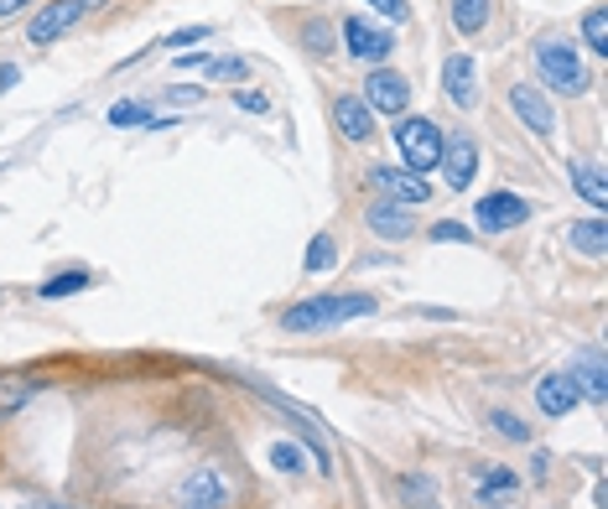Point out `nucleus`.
<instances>
[{
    "label": "nucleus",
    "instance_id": "f3484780",
    "mask_svg": "<svg viewBox=\"0 0 608 509\" xmlns=\"http://www.w3.org/2000/svg\"><path fill=\"white\" fill-rule=\"evenodd\" d=\"M572 380L588 400H604V348H583L577 354V369H572Z\"/></svg>",
    "mask_w": 608,
    "mask_h": 509
},
{
    "label": "nucleus",
    "instance_id": "393cba45",
    "mask_svg": "<svg viewBox=\"0 0 608 509\" xmlns=\"http://www.w3.org/2000/svg\"><path fill=\"white\" fill-rule=\"evenodd\" d=\"M89 281H94L89 271H63V275H53V281H47V286L37 291V296L57 302V296H74V291H84V286H89Z\"/></svg>",
    "mask_w": 608,
    "mask_h": 509
},
{
    "label": "nucleus",
    "instance_id": "0eeeda50",
    "mask_svg": "<svg viewBox=\"0 0 608 509\" xmlns=\"http://www.w3.org/2000/svg\"><path fill=\"white\" fill-rule=\"evenodd\" d=\"M443 177L453 193H463V187H474V172H479V141L474 136H447L443 141Z\"/></svg>",
    "mask_w": 608,
    "mask_h": 509
},
{
    "label": "nucleus",
    "instance_id": "f257e3e1",
    "mask_svg": "<svg viewBox=\"0 0 608 509\" xmlns=\"http://www.w3.org/2000/svg\"><path fill=\"white\" fill-rule=\"evenodd\" d=\"M374 312V296H359V291H338V296H307L296 307L281 312V327L286 333H317V327H344L354 317H369Z\"/></svg>",
    "mask_w": 608,
    "mask_h": 509
},
{
    "label": "nucleus",
    "instance_id": "5701e85b",
    "mask_svg": "<svg viewBox=\"0 0 608 509\" xmlns=\"http://www.w3.org/2000/svg\"><path fill=\"white\" fill-rule=\"evenodd\" d=\"M338 266V245H333L328 235H317L313 245H307V260H302V271L307 275H323V271H333Z\"/></svg>",
    "mask_w": 608,
    "mask_h": 509
},
{
    "label": "nucleus",
    "instance_id": "2eb2a0df",
    "mask_svg": "<svg viewBox=\"0 0 608 509\" xmlns=\"http://www.w3.org/2000/svg\"><path fill=\"white\" fill-rule=\"evenodd\" d=\"M583 400L577 380L572 375H546V380L535 385V405H541V416H572V405Z\"/></svg>",
    "mask_w": 608,
    "mask_h": 509
},
{
    "label": "nucleus",
    "instance_id": "c9c22d12",
    "mask_svg": "<svg viewBox=\"0 0 608 509\" xmlns=\"http://www.w3.org/2000/svg\"><path fill=\"white\" fill-rule=\"evenodd\" d=\"M21 6H32V0H0V17H17Z\"/></svg>",
    "mask_w": 608,
    "mask_h": 509
},
{
    "label": "nucleus",
    "instance_id": "423d86ee",
    "mask_svg": "<svg viewBox=\"0 0 608 509\" xmlns=\"http://www.w3.org/2000/svg\"><path fill=\"white\" fill-rule=\"evenodd\" d=\"M374 115H405V105H411V84H405L401 73L390 68H374L365 78V94H359Z\"/></svg>",
    "mask_w": 608,
    "mask_h": 509
},
{
    "label": "nucleus",
    "instance_id": "7ed1b4c3",
    "mask_svg": "<svg viewBox=\"0 0 608 509\" xmlns=\"http://www.w3.org/2000/svg\"><path fill=\"white\" fill-rule=\"evenodd\" d=\"M395 151L405 156V172H437V162H443V130L432 126V120H422V115H411V120H401L395 126Z\"/></svg>",
    "mask_w": 608,
    "mask_h": 509
},
{
    "label": "nucleus",
    "instance_id": "dca6fc26",
    "mask_svg": "<svg viewBox=\"0 0 608 509\" xmlns=\"http://www.w3.org/2000/svg\"><path fill=\"white\" fill-rule=\"evenodd\" d=\"M515 494H520V478L510 468H484L474 499H479L484 509H504V505H515Z\"/></svg>",
    "mask_w": 608,
    "mask_h": 509
},
{
    "label": "nucleus",
    "instance_id": "2f4dec72",
    "mask_svg": "<svg viewBox=\"0 0 608 509\" xmlns=\"http://www.w3.org/2000/svg\"><path fill=\"white\" fill-rule=\"evenodd\" d=\"M214 36V26H183V32H172L162 42V47H187V42H208Z\"/></svg>",
    "mask_w": 608,
    "mask_h": 509
},
{
    "label": "nucleus",
    "instance_id": "a878e982",
    "mask_svg": "<svg viewBox=\"0 0 608 509\" xmlns=\"http://www.w3.org/2000/svg\"><path fill=\"white\" fill-rule=\"evenodd\" d=\"M271 468L276 473H302L307 468V453H302L296 442H276V447H271Z\"/></svg>",
    "mask_w": 608,
    "mask_h": 509
},
{
    "label": "nucleus",
    "instance_id": "c85d7f7f",
    "mask_svg": "<svg viewBox=\"0 0 608 509\" xmlns=\"http://www.w3.org/2000/svg\"><path fill=\"white\" fill-rule=\"evenodd\" d=\"M489 426H495L499 436H510V442H531V426H525L520 416H510V411H495V416H489Z\"/></svg>",
    "mask_w": 608,
    "mask_h": 509
},
{
    "label": "nucleus",
    "instance_id": "58836bf2",
    "mask_svg": "<svg viewBox=\"0 0 608 509\" xmlns=\"http://www.w3.org/2000/svg\"><path fill=\"white\" fill-rule=\"evenodd\" d=\"M42 509H57V505H42Z\"/></svg>",
    "mask_w": 608,
    "mask_h": 509
},
{
    "label": "nucleus",
    "instance_id": "6ab92c4d",
    "mask_svg": "<svg viewBox=\"0 0 608 509\" xmlns=\"http://www.w3.org/2000/svg\"><path fill=\"white\" fill-rule=\"evenodd\" d=\"M453 6V26L463 36H479L489 26V0H447Z\"/></svg>",
    "mask_w": 608,
    "mask_h": 509
},
{
    "label": "nucleus",
    "instance_id": "f8f14e48",
    "mask_svg": "<svg viewBox=\"0 0 608 509\" xmlns=\"http://www.w3.org/2000/svg\"><path fill=\"white\" fill-rule=\"evenodd\" d=\"M510 109L520 115V126H531L535 136H552V130H556L552 99H546L541 89H531V84H515V89H510Z\"/></svg>",
    "mask_w": 608,
    "mask_h": 509
},
{
    "label": "nucleus",
    "instance_id": "39448f33",
    "mask_svg": "<svg viewBox=\"0 0 608 509\" xmlns=\"http://www.w3.org/2000/svg\"><path fill=\"white\" fill-rule=\"evenodd\" d=\"M525 218H531V203L520 198V193H489V198H479V208H474L479 235H504V229H520Z\"/></svg>",
    "mask_w": 608,
    "mask_h": 509
},
{
    "label": "nucleus",
    "instance_id": "6e6552de",
    "mask_svg": "<svg viewBox=\"0 0 608 509\" xmlns=\"http://www.w3.org/2000/svg\"><path fill=\"white\" fill-rule=\"evenodd\" d=\"M369 187L390 203H426L432 198V187H426L416 172H405V166H369Z\"/></svg>",
    "mask_w": 608,
    "mask_h": 509
},
{
    "label": "nucleus",
    "instance_id": "f704fd0d",
    "mask_svg": "<svg viewBox=\"0 0 608 509\" xmlns=\"http://www.w3.org/2000/svg\"><path fill=\"white\" fill-rule=\"evenodd\" d=\"M17 78H21V68H17V63H6V68H0V89H11Z\"/></svg>",
    "mask_w": 608,
    "mask_h": 509
},
{
    "label": "nucleus",
    "instance_id": "cd10ccee",
    "mask_svg": "<svg viewBox=\"0 0 608 509\" xmlns=\"http://www.w3.org/2000/svg\"><path fill=\"white\" fill-rule=\"evenodd\" d=\"M401 499H411V509H432L437 505V489L426 478H401Z\"/></svg>",
    "mask_w": 608,
    "mask_h": 509
},
{
    "label": "nucleus",
    "instance_id": "412c9836",
    "mask_svg": "<svg viewBox=\"0 0 608 509\" xmlns=\"http://www.w3.org/2000/svg\"><path fill=\"white\" fill-rule=\"evenodd\" d=\"M32 396H37V385H32V380H21V375H0V421L17 416Z\"/></svg>",
    "mask_w": 608,
    "mask_h": 509
},
{
    "label": "nucleus",
    "instance_id": "ddd939ff",
    "mask_svg": "<svg viewBox=\"0 0 608 509\" xmlns=\"http://www.w3.org/2000/svg\"><path fill=\"white\" fill-rule=\"evenodd\" d=\"M365 224L380 239H411V235H416V218L405 214V203H390V198L369 203V208H365Z\"/></svg>",
    "mask_w": 608,
    "mask_h": 509
},
{
    "label": "nucleus",
    "instance_id": "e433bc0d",
    "mask_svg": "<svg viewBox=\"0 0 608 509\" xmlns=\"http://www.w3.org/2000/svg\"><path fill=\"white\" fill-rule=\"evenodd\" d=\"M78 6H84V11H94V6H105V0H78Z\"/></svg>",
    "mask_w": 608,
    "mask_h": 509
},
{
    "label": "nucleus",
    "instance_id": "f03ea898",
    "mask_svg": "<svg viewBox=\"0 0 608 509\" xmlns=\"http://www.w3.org/2000/svg\"><path fill=\"white\" fill-rule=\"evenodd\" d=\"M535 68H541V78H546V89H556V94H583L588 89L583 57H577V47L562 42V36H541V42H535Z\"/></svg>",
    "mask_w": 608,
    "mask_h": 509
},
{
    "label": "nucleus",
    "instance_id": "bb28decb",
    "mask_svg": "<svg viewBox=\"0 0 608 509\" xmlns=\"http://www.w3.org/2000/svg\"><path fill=\"white\" fill-rule=\"evenodd\" d=\"M208 78H224V84H240L245 73H250V63H245V57H208Z\"/></svg>",
    "mask_w": 608,
    "mask_h": 509
},
{
    "label": "nucleus",
    "instance_id": "a211bd4d",
    "mask_svg": "<svg viewBox=\"0 0 608 509\" xmlns=\"http://www.w3.org/2000/svg\"><path fill=\"white\" fill-rule=\"evenodd\" d=\"M567 245H572L577 254H588V260L608 254V229H604V218H583V224H572V229H567Z\"/></svg>",
    "mask_w": 608,
    "mask_h": 509
},
{
    "label": "nucleus",
    "instance_id": "473e14b6",
    "mask_svg": "<svg viewBox=\"0 0 608 509\" xmlns=\"http://www.w3.org/2000/svg\"><path fill=\"white\" fill-rule=\"evenodd\" d=\"M235 105H240L245 115H265V109H271V99H265V94H250V89H235Z\"/></svg>",
    "mask_w": 608,
    "mask_h": 509
},
{
    "label": "nucleus",
    "instance_id": "7c9ffc66",
    "mask_svg": "<svg viewBox=\"0 0 608 509\" xmlns=\"http://www.w3.org/2000/svg\"><path fill=\"white\" fill-rule=\"evenodd\" d=\"M468 235H474V229H468V224H453V218L432 224V239H437V245H463Z\"/></svg>",
    "mask_w": 608,
    "mask_h": 509
},
{
    "label": "nucleus",
    "instance_id": "b1692460",
    "mask_svg": "<svg viewBox=\"0 0 608 509\" xmlns=\"http://www.w3.org/2000/svg\"><path fill=\"white\" fill-rule=\"evenodd\" d=\"M583 36H588V53H598V57L608 53V11L604 6H593L588 17H583Z\"/></svg>",
    "mask_w": 608,
    "mask_h": 509
},
{
    "label": "nucleus",
    "instance_id": "9d476101",
    "mask_svg": "<svg viewBox=\"0 0 608 509\" xmlns=\"http://www.w3.org/2000/svg\"><path fill=\"white\" fill-rule=\"evenodd\" d=\"M344 47H349L359 63H386L395 53V36L380 32V26H369L365 17H349L344 21Z\"/></svg>",
    "mask_w": 608,
    "mask_h": 509
},
{
    "label": "nucleus",
    "instance_id": "9b49d317",
    "mask_svg": "<svg viewBox=\"0 0 608 509\" xmlns=\"http://www.w3.org/2000/svg\"><path fill=\"white\" fill-rule=\"evenodd\" d=\"M443 89L458 109H474L479 105V63H474L468 53H453L443 63Z\"/></svg>",
    "mask_w": 608,
    "mask_h": 509
},
{
    "label": "nucleus",
    "instance_id": "20e7f679",
    "mask_svg": "<svg viewBox=\"0 0 608 509\" xmlns=\"http://www.w3.org/2000/svg\"><path fill=\"white\" fill-rule=\"evenodd\" d=\"M172 505H177V509H229V505H235V484H229L219 468H198V473H187L183 484H177Z\"/></svg>",
    "mask_w": 608,
    "mask_h": 509
},
{
    "label": "nucleus",
    "instance_id": "1a4fd4ad",
    "mask_svg": "<svg viewBox=\"0 0 608 509\" xmlns=\"http://www.w3.org/2000/svg\"><path fill=\"white\" fill-rule=\"evenodd\" d=\"M78 17H84V6H78V0H53V6H42L37 17H32L26 42H32V47H47V42H57L63 32H74Z\"/></svg>",
    "mask_w": 608,
    "mask_h": 509
},
{
    "label": "nucleus",
    "instance_id": "c756f323",
    "mask_svg": "<svg viewBox=\"0 0 608 509\" xmlns=\"http://www.w3.org/2000/svg\"><path fill=\"white\" fill-rule=\"evenodd\" d=\"M302 42H307V53H333L328 21H307V26H302Z\"/></svg>",
    "mask_w": 608,
    "mask_h": 509
},
{
    "label": "nucleus",
    "instance_id": "4c0bfd02",
    "mask_svg": "<svg viewBox=\"0 0 608 509\" xmlns=\"http://www.w3.org/2000/svg\"><path fill=\"white\" fill-rule=\"evenodd\" d=\"M0 509H42V505H0Z\"/></svg>",
    "mask_w": 608,
    "mask_h": 509
},
{
    "label": "nucleus",
    "instance_id": "72a5a7b5",
    "mask_svg": "<svg viewBox=\"0 0 608 509\" xmlns=\"http://www.w3.org/2000/svg\"><path fill=\"white\" fill-rule=\"evenodd\" d=\"M365 6H374L386 21H405V17H411V6H405V0H365Z\"/></svg>",
    "mask_w": 608,
    "mask_h": 509
},
{
    "label": "nucleus",
    "instance_id": "aec40b11",
    "mask_svg": "<svg viewBox=\"0 0 608 509\" xmlns=\"http://www.w3.org/2000/svg\"><path fill=\"white\" fill-rule=\"evenodd\" d=\"M572 187L593 203V208H608V182H604V166H572Z\"/></svg>",
    "mask_w": 608,
    "mask_h": 509
},
{
    "label": "nucleus",
    "instance_id": "4468645a",
    "mask_svg": "<svg viewBox=\"0 0 608 509\" xmlns=\"http://www.w3.org/2000/svg\"><path fill=\"white\" fill-rule=\"evenodd\" d=\"M333 126H338L344 141H369V136H374V109H369L359 94H344V99L333 105Z\"/></svg>",
    "mask_w": 608,
    "mask_h": 509
},
{
    "label": "nucleus",
    "instance_id": "4be33fe9",
    "mask_svg": "<svg viewBox=\"0 0 608 509\" xmlns=\"http://www.w3.org/2000/svg\"><path fill=\"white\" fill-rule=\"evenodd\" d=\"M110 126L115 130H126V126H156V130H166L172 120H156L146 105H135V99H126V105H115L110 109Z\"/></svg>",
    "mask_w": 608,
    "mask_h": 509
}]
</instances>
